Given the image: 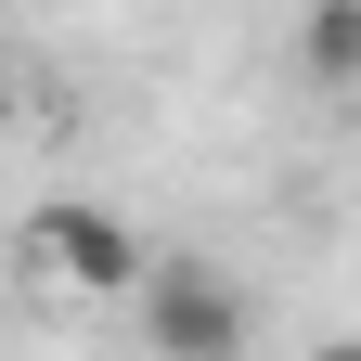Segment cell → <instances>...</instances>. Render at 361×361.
I'll return each instance as SVG.
<instances>
[{
  "instance_id": "cell-2",
  "label": "cell",
  "mask_w": 361,
  "mask_h": 361,
  "mask_svg": "<svg viewBox=\"0 0 361 361\" xmlns=\"http://www.w3.org/2000/svg\"><path fill=\"white\" fill-rule=\"evenodd\" d=\"M142 323L180 361H219V348H245V297L219 284L207 258H142Z\"/></svg>"
},
{
  "instance_id": "cell-4",
  "label": "cell",
  "mask_w": 361,
  "mask_h": 361,
  "mask_svg": "<svg viewBox=\"0 0 361 361\" xmlns=\"http://www.w3.org/2000/svg\"><path fill=\"white\" fill-rule=\"evenodd\" d=\"M0 129H13V65H0Z\"/></svg>"
},
{
  "instance_id": "cell-1",
  "label": "cell",
  "mask_w": 361,
  "mask_h": 361,
  "mask_svg": "<svg viewBox=\"0 0 361 361\" xmlns=\"http://www.w3.org/2000/svg\"><path fill=\"white\" fill-rule=\"evenodd\" d=\"M26 297H39V310L142 297V233H129L116 207H39V219H26Z\"/></svg>"
},
{
  "instance_id": "cell-3",
  "label": "cell",
  "mask_w": 361,
  "mask_h": 361,
  "mask_svg": "<svg viewBox=\"0 0 361 361\" xmlns=\"http://www.w3.org/2000/svg\"><path fill=\"white\" fill-rule=\"evenodd\" d=\"M297 78L310 90H361V0H310L297 13Z\"/></svg>"
}]
</instances>
